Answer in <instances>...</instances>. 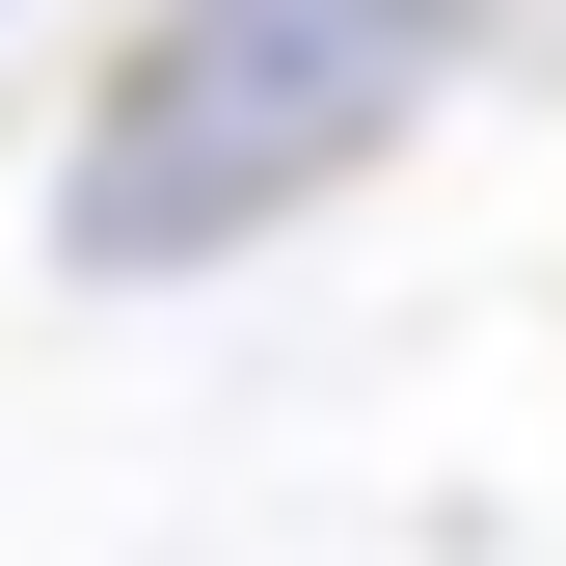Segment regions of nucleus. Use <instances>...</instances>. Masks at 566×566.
I'll return each mask as SVG.
<instances>
[{"mask_svg": "<svg viewBox=\"0 0 566 566\" xmlns=\"http://www.w3.org/2000/svg\"><path fill=\"white\" fill-rule=\"evenodd\" d=\"M432 82H459V54L378 28V0H135V54L82 82V163H54V270L163 297V270L324 217V189L378 163Z\"/></svg>", "mask_w": 566, "mask_h": 566, "instance_id": "obj_1", "label": "nucleus"}, {"mask_svg": "<svg viewBox=\"0 0 566 566\" xmlns=\"http://www.w3.org/2000/svg\"><path fill=\"white\" fill-rule=\"evenodd\" d=\"M378 28H432V54H459V28H485V0H378Z\"/></svg>", "mask_w": 566, "mask_h": 566, "instance_id": "obj_2", "label": "nucleus"}]
</instances>
